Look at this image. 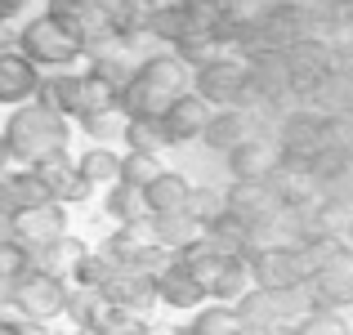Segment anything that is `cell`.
Returning <instances> with one entry per match:
<instances>
[{
  "label": "cell",
  "instance_id": "1",
  "mask_svg": "<svg viewBox=\"0 0 353 335\" xmlns=\"http://www.w3.org/2000/svg\"><path fill=\"white\" fill-rule=\"evenodd\" d=\"M183 90H188V68L174 54H152L130 72L125 90H121V112L125 121H157Z\"/></svg>",
  "mask_w": 353,
  "mask_h": 335
},
{
  "label": "cell",
  "instance_id": "2",
  "mask_svg": "<svg viewBox=\"0 0 353 335\" xmlns=\"http://www.w3.org/2000/svg\"><path fill=\"white\" fill-rule=\"evenodd\" d=\"M318 304H313L309 286H286V291H264V286H255V291H241L233 313H237V327L246 335H282V331H295V322L304 318V313H313Z\"/></svg>",
  "mask_w": 353,
  "mask_h": 335
},
{
  "label": "cell",
  "instance_id": "3",
  "mask_svg": "<svg viewBox=\"0 0 353 335\" xmlns=\"http://www.w3.org/2000/svg\"><path fill=\"white\" fill-rule=\"evenodd\" d=\"M68 139H72L68 121H63L59 112L41 108V103H23L9 116V130H5L9 156H18V161H27V165H41V161H50V156L68 152Z\"/></svg>",
  "mask_w": 353,
  "mask_h": 335
},
{
  "label": "cell",
  "instance_id": "4",
  "mask_svg": "<svg viewBox=\"0 0 353 335\" xmlns=\"http://www.w3.org/2000/svg\"><path fill=\"white\" fill-rule=\"evenodd\" d=\"M23 54L41 68L54 72H68V63H77L81 54L90 50V27L85 18H59V14H45L36 23L23 27Z\"/></svg>",
  "mask_w": 353,
  "mask_h": 335
},
{
  "label": "cell",
  "instance_id": "5",
  "mask_svg": "<svg viewBox=\"0 0 353 335\" xmlns=\"http://www.w3.org/2000/svg\"><path fill=\"white\" fill-rule=\"evenodd\" d=\"M192 94L206 99L210 108H250V81H246V63L241 59H228V54H219V59H210L206 68H197V77H192Z\"/></svg>",
  "mask_w": 353,
  "mask_h": 335
},
{
  "label": "cell",
  "instance_id": "6",
  "mask_svg": "<svg viewBox=\"0 0 353 335\" xmlns=\"http://www.w3.org/2000/svg\"><path fill=\"white\" fill-rule=\"evenodd\" d=\"M246 268H250V282L264 286V291H286V286H300L304 277V264H300V250L291 241H264L246 255Z\"/></svg>",
  "mask_w": 353,
  "mask_h": 335
},
{
  "label": "cell",
  "instance_id": "7",
  "mask_svg": "<svg viewBox=\"0 0 353 335\" xmlns=\"http://www.w3.org/2000/svg\"><path fill=\"white\" fill-rule=\"evenodd\" d=\"M273 134H277V152L309 161L322 143H331V116H322V112H313V108L282 112L277 125H273Z\"/></svg>",
  "mask_w": 353,
  "mask_h": 335
},
{
  "label": "cell",
  "instance_id": "8",
  "mask_svg": "<svg viewBox=\"0 0 353 335\" xmlns=\"http://www.w3.org/2000/svg\"><path fill=\"white\" fill-rule=\"evenodd\" d=\"M14 304H18V313H27L32 322H54L63 309H68V286H63L59 273L36 268V273H23V277H18Z\"/></svg>",
  "mask_w": 353,
  "mask_h": 335
},
{
  "label": "cell",
  "instance_id": "9",
  "mask_svg": "<svg viewBox=\"0 0 353 335\" xmlns=\"http://www.w3.org/2000/svg\"><path fill=\"white\" fill-rule=\"evenodd\" d=\"M304 286H309L318 309H349L353 304V246L349 241H340L336 255L304 277Z\"/></svg>",
  "mask_w": 353,
  "mask_h": 335
},
{
  "label": "cell",
  "instance_id": "10",
  "mask_svg": "<svg viewBox=\"0 0 353 335\" xmlns=\"http://www.w3.org/2000/svg\"><path fill=\"white\" fill-rule=\"evenodd\" d=\"M255 32H259V50H291V45L318 36V27H313V14L304 5H268Z\"/></svg>",
  "mask_w": 353,
  "mask_h": 335
},
{
  "label": "cell",
  "instance_id": "11",
  "mask_svg": "<svg viewBox=\"0 0 353 335\" xmlns=\"http://www.w3.org/2000/svg\"><path fill=\"white\" fill-rule=\"evenodd\" d=\"M9 228H14V237L23 241V246H54V241H63V232H68V210H63V201H36V206H18L14 215H9Z\"/></svg>",
  "mask_w": 353,
  "mask_h": 335
},
{
  "label": "cell",
  "instance_id": "12",
  "mask_svg": "<svg viewBox=\"0 0 353 335\" xmlns=\"http://www.w3.org/2000/svg\"><path fill=\"white\" fill-rule=\"evenodd\" d=\"M282 54H286V72H291V94H300V99H309L331 77V68H336L331 63V45L318 41V36H309V41L291 45Z\"/></svg>",
  "mask_w": 353,
  "mask_h": 335
},
{
  "label": "cell",
  "instance_id": "13",
  "mask_svg": "<svg viewBox=\"0 0 353 335\" xmlns=\"http://www.w3.org/2000/svg\"><path fill=\"white\" fill-rule=\"evenodd\" d=\"M224 206L233 210V215L246 223L255 237H264L268 223H273V215H277V197L268 192L264 179H259V183H237V179H233V188L224 192Z\"/></svg>",
  "mask_w": 353,
  "mask_h": 335
},
{
  "label": "cell",
  "instance_id": "14",
  "mask_svg": "<svg viewBox=\"0 0 353 335\" xmlns=\"http://www.w3.org/2000/svg\"><path fill=\"white\" fill-rule=\"evenodd\" d=\"M152 282H157V300H165L170 309H197V304L206 300V286L197 282L192 264L179 259V255L165 259V264L152 273Z\"/></svg>",
  "mask_w": 353,
  "mask_h": 335
},
{
  "label": "cell",
  "instance_id": "15",
  "mask_svg": "<svg viewBox=\"0 0 353 335\" xmlns=\"http://www.w3.org/2000/svg\"><path fill=\"white\" fill-rule=\"evenodd\" d=\"M157 121H161L165 148H170V143H192V139H201V130H206V121H210V103L197 99L192 90H183V94L174 99Z\"/></svg>",
  "mask_w": 353,
  "mask_h": 335
},
{
  "label": "cell",
  "instance_id": "16",
  "mask_svg": "<svg viewBox=\"0 0 353 335\" xmlns=\"http://www.w3.org/2000/svg\"><path fill=\"white\" fill-rule=\"evenodd\" d=\"M250 134H255V125H250V116L241 108H210L201 143H206L210 152H233L241 139H250Z\"/></svg>",
  "mask_w": 353,
  "mask_h": 335
},
{
  "label": "cell",
  "instance_id": "17",
  "mask_svg": "<svg viewBox=\"0 0 353 335\" xmlns=\"http://www.w3.org/2000/svg\"><path fill=\"white\" fill-rule=\"evenodd\" d=\"M103 291H108V304H117V309H125V313H143L148 304L157 300L152 273H143L139 264H125V273H117V282H108Z\"/></svg>",
  "mask_w": 353,
  "mask_h": 335
},
{
  "label": "cell",
  "instance_id": "18",
  "mask_svg": "<svg viewBox=\"0 0 353 335\" xmlns=\"http://www.w3.org/2000/svg\"><path fill=\"white\" fill-rule=\"evenodd\" d=\"M36 174H41V183L50 188V197L54 201H81L90 192V183H85V174L77 170V161H68V152H59V156H50V161H41V165H32Z\"/></svg>",
  "mask_w": 353,
  "mask_h": 335
},
{
  "label": "cell",
  "instance_id": "19",
  "mask_svg": "<svg viewBox=\"0 0 353 335\" xmlns=\"http://www.w3.org/2000/svg\"><path fill=\"white\" fill-rule=\"evenodd\" d=\"M188 201H192V183L183 179V174H174V170H161L143 188L148 215H183V210H188Z\"/></svg>",
  "mask_w": 353,
  "mask_h": 335
},
{
  "label": "cell",
  "instance_id": "20",
  "mask_svg": "<svg viewBox=\"0 0 353 335\" xmlns=\"http://www.w3.org/2000/svg\"><path fill=\"white\" fill-rule=\"evenodd\" d=\"M36 103L59 112L63 121H72V116L81 121V77H77V72H50V77H41V85H36Z\"/></svg>",
  "mask_w": 353,
  "mask_h": 335
},
{
  "label": "cell",
  "instance_id": "21",
  "mask_svg": "<svg viewBox=\"0 0 353 335\" xmlns=\"http://www.w3.org/2000/svg\"><path fill=\"white\" fill-rule=\"evenodd\" d=\"M36 85H41V72L27 54H0V99L5 103L36 99Z\"/></svg>",
  "mask_w": 353,
  "mask_h": 335
},
{
  "label": "cell",
  "instance_id": "22",
  "mask_svg": "<svg viewBox=\"0 0 353 335\" xmlns=\"http://www.w3.org/2000/svg\"><path fill=\"white\" fill-rule=\"evenodd\" d=\"M224 156H228V170H233L237 183H259L268 170H273V156L277 152L259 134H250V139H241L233 152H224Z\"/></svg>",
  "mask_w": 353,
  "mask_h": 335
},
{
  "label": "cell",
  "instance_id": "23",
  "mask_svg": "<svg viewBox=\"0 0 353 335\" xmlns=\"http://www.w3.org/2000/svg\"><path fill=\"white\" fill-rule=\"evenodd\" d=\"M309 108H313V112H322V116H331V121L345 116V112L353 108V72L331 68V77L309 94Z\"/></svg>",
  "mask_w": 353,
  "mask_h": 335
},
{
  "label": "cell",
  "instance_id": "24",
  "mask_svg": "<svg viewBox=\"0 0 353 335\" xmlns=\"http://www.w3.org/2000/svg\"><path fill=\"white\" fill-rule=\"evenodd\" d=\"M148 14H152V0H103L94 18H103V27L117 36H134L148 27Z\"/></svg>",
  "mask_w": 353,
  "mask_h": 335
},
{
  "label": "cell",
  "instance_id": "25",
  "mask_svg": "<svg viewBox=\"0 0 353 335\" xmlns=\"http://www.w3.org/2000/svg\"><path fill=\"white\" fill-rule=\"evenodd\" d=\"M143 32H148V36H157V41H165V45H179V41H188V36H192L179 0L152 5V14H148V27H143Z\"/></svg>",
  "mask_w": 353,
  "mask_h": 335
},
{
  "label": "cell",
  "instance_id": "26",
  "mask_svg": "<svg viewBox=\"0 0 353 335\" xmlns=\"http://www.w3.org/2000/svg\"><path fill=\"white\" fill-rule=\"evenodd\" d=\"M103 112H121V90L85 72L81 77V116H103Z\"/></svg>",
  "mask_w": 353,
  "mask_h": 335
},
{
  "label": "cell",
  "instance_id": "27",
  "mask_svg": "<svg viewBox=\"0 0 353 335\" xmlns=\"http://www.w3.org/2000/svg\"><path fill=\"white\" fill-rule=\"evenodd\" d=\"M152 232H157V246H170V250H183L188 241L201 237V223L183 210V215H152Z\"/></svg>",
  "mask_w": 353,
  "mask_h": 335
},
{
  "label": "cell",
  "instance_id": "28",
  "mask_svg": "<svg viewBox=\"0 0 353 335\" xmlns=\"http://www.w3.org/2000/svg\"><path fill=\"white\" fill-rule=\"evenodd\" d=\"M77 170L85 174V183H90V188H94V183H117V170H121V156L112 152V148L94 143V148H90V152H81Z\"/></svg>",
  "mask_w": 353,
  "mask_h": 335
},
{
  "label": "cell",
  "instance_id": "29",
  "mask_svg": "<svg viewBox=\"0 0 353 335\" xmlns=\"http://www.w3.org/2000/svg\"><path fill=\"white\" fill-rule=\"evenodd\" d=\"M108 215L117 223H134V219H148V206H143V192L130 188V183H108Z\"/></svg>",
  "mask_w": 353,
  "mask_h": 335
},
{
  "label": "cell",
  "instance_id": "30",
  "mask_svg": "<svg viewBox=\"0 0 353 335\" xmlns=\"http://www.w3.org/2000/svg\"><path fill=\"white\" fill-rule=\"evenodd\" d=\"M121 139H125L130 152H148V156H157L165 148L161 121H125V125H121Z\"/></svg>",
  "mask_w": 353,
  "mask_h": 335
},
{
  "label": "cell",
  "instance_id": "31",
  "mask_svg": "<svg viewBox=\"0 0 353 335\" xmlns=\"http://www.w3.org/2000/svg\"><path fill=\"white\" fill-rule=\"evenodd\" d=\"M161 174V165H157V156H148V152H125L121 156V170H117V183H130V188H139L143 192L148 183Z\"/></svg>",
  "mask_w": 353,
  "mask_h": 335
},
{
  "label": "cell",
  "instance_id": "32",
  "mask_svg": "<svg viewBox=\"0 0 353 335\" xmlns=\"http://www.w3.org/2000/svg\"><path fill=\"white\" fill-rule=\"evenodd\" d=\"M295 335H353V327L340 309H313L295 322Z\"/></svg>",
  "mask_w": 353,
  "mask_h": 335
},
{
  "label": "cell",
  "instance_id": "33",
  "mask_svg": "<svg viewBox=\"0 0 353 335\" xmlns=\"http://www.w3.org/2000/svg\"><path fill=\"white\" fill-rule=\"evenodd\" d=\"M192 331H197V335H233V331H241V327H237V313L228 309V304L210 300L206 309L192 318Z\"/></svg>",
  "mask_w": 353,
  "mask_h": 335
},
{
  "label": "cell",
  "instance_id": "34",
  "mask_svg": "<svg viewBox=\"0 0 353 335\" xmlns=\"http://www.w3.org/2000/svg\"><path fill=\"white\" fill-rule=\"evenodd\" d=\"M219 210H224V197H219L215 188H192V201H188V215L197 219L201 228H206V223L215 219Z\"/></svg>",
  "mask_w": 353,
  "mask_h": 335
},
{
  "label": "cell",
  "instance_id": "35",
  "mask_svg": "<svg viewBox=\"0 0 353 335\" xmlns=\"http://www.w3.org/2000/svg\"><path fill=\"white\" fill-rule=\"evenodd\" d=\"M23 273H27V246L18 237L14 241L0 237V277H14V282H18Z\"/></svg>",
  "mask_w": 353,
  "mask_h": 335
},
{
  "label": "cell",
  "instance_id": "36",
  "mask_svg": "<svg viewBox=\"0 0 353 335\" xmlns=\"http://www.w3.org/2000/svg\"><path fill=\"white\" fill-rule=\"evenodd\" d=\"M219 9H224L233 23H259V18H264V9H268V0H224Z\"/></svg>",
  "mask_w": 353,
  "mask_h": 335
},
{
  "label": "cell",
  "instance_id": "37",
  "mask_svg": "<svg viewBox=\"0 0 353 335\" xmlns=\"http://www.w3.org/2000/svg\"><path fill=\"white\" fill-rule=\"evenodd\" d=\"M331 63H336L340 72H353V41H345V45H331Z\"/></svg>",
  "mask_w": 353,
  "mask_h": 335
},
{
  "label": "cell",
  "instance_id": "38",
  "mask_svg": "<svg viewBox=\"0 0 353 335\" xmlns=\"http://www.w3.org/2000/svg\"><path fill=\"white\" fill-rule=\"evenodd\" d=\"M0 335H27L23 327H14V322H0Z\"/></svg>",
  "mask_w": 353,
  "mask_h": 335
},
{
  "label": "cell",
  "instance_id": "39",
  "mask_svg": "<svg viewBox=\"0 0 353 335\" xmlns=\"http://www.w3.org/2000/svg\"><path fill=\"white\" fill-rule=\"evenodd\" d=\"M345 241H349V246H353V215L345 219Z\"/></svg>",
  "mask_w": 353,
  "mask_h": 335
},
{
  "label": "cell",
  "instance_id": "40",
  "mask_svg": "<svg viewBox=\"0 0 353 335\" xmlns=\"http://www.w3.org/2000/svg\"><path fill=\"white\" fill-rule=\"evenodd\" d=\"M268 5H309V0H268Z\"/></svg>",
  "mask_w": 353,
  "mask_h": 335
},
{
  "label": "cell",
  "instance_id": "41",
  "mask_svg": "<svg viewBox=\"0 0 353 335\" xmlns=\"http://www.w3.org/2000/svg\"><path fill=\"white\" fill-rule=\"evenodd\" d=\"M5 161H9V148H5V143H0V170H5Z\"/></svg>",
  "mask_w": 353,
  "mask_h": 335
},
{
  "label": "cell",
  "instance_id": "42",
  "mask_svg": "<svg viewBox=\"0 0 353 335\" xmlns=\"http://www.w3.org/2000/svg\"><path fill=\"white\" fill-rule=\"evenodd\" d=\"M340 121H345V125L353 130V108H349V112H345V116H340Z\"/></svg>",
  "mask_w": 353,
  "mask_h": 335
},
{
  "label": "cell",
  "instance_id": "43",
  "mask_svg": "<svg viewBox=\"0 0 353 335\" xmlns=\"http://www.w3.org/2000/svg\"><path fill=\"white\" fill-rule=\"evenodd\" d=\"M18 5H23V0H5V9H9V14H14V9H18Z\"/></svg>",
  "mask_w": 353,
  "mask_h": 335
},
{
  "label": "cell",
  "instance_id": "44",
  "mask_svg": "<svg viewBox=\"0 0 353 335\" xmlns=\"http://www.w3.org/2000/svg\"><path fill=\"white\" fill-rule=\"evenodd\" d=\"M5 14H9V9H5V0H0V18H5Z\"/></svg>",
  "mask_w": 353,
  "mask_h": 335
},
{
  "label": "cell",
  "instance_id": "45",
  "mask_svg": "<svg viewBox=\"0 0 353 335\" xmlns=\"http://www.w3.org/2000/svg\"><path fill=\"white\" fill-rule=\"evenodd\" d=\"M179 335H197V331H192V327H188V331H179Z\"/></svg>",
  "mask_w": 353,
  "mask_h": 335
},
{
  "label": "cell",
  "instance_id": "46",
  "mask_svg": "<svg viewBox=\"0 0 353 335\" xmlns=\"http://www.w3.org/2000/svg\"><path fill=\"white\" fill-rule=\"evenodd\" d=\"M206 5H224V0H206Z\"/></svg>",
  "mask_w": 353,
  "mask_h": 335
},
{
  "label": "cell",
  "instance_id": "47",
  "mask_svg": "<svg viewBox=\"0 0 353 335\" xmlns=\"http://www.w3.org/2000/svg\"><path fill=\"white\" fill-rule=\"evenodd\" d=\"M152 5H165V0H152Z\"/></svg>",
  "mask_w": 353,
  "mask_h": 335
},
{
  "label": "cell",
  "instance_id": "48",
  "mask_svg": "<svg viewBox=\"0 0 353 335\" xmlns=\"http://www.w3.org/2000/svg\"><path fill=\"white\" fill-rule=\"evenodd\" d=\"M233 335H246V331H233Z\"/></svg>",
  "mask_w": 353,
  "mask_h": 335
},
{
  "label": "cell",
  "instance_id": "49",
  "mask_svg": "<svg viewBox=\"0 0 353 335\" xmlns=\"http://www.w3.org/2000/svg\"><path fill=\"white\" fill-rule=\"evenodd\" d=\"M282 335H295V331H282Z\"/></svg>",
  "mask_w": 353,
  "mask_h": 335
},
{
  "label": "cell",
  "instance_id": "50",
  "mask_svg": "<svg viewBox=\"0 0 353 335\" xmlns=\"http://www.w3.org/2000/svg\"><path fill=\"white\" fill-rule=\"evenodd\" d=\"M27 335H32V331H27Z\"/></svg>",
  "mask_w": 353,
  "mask_h": 335
}]
</instances>
